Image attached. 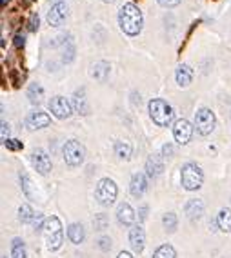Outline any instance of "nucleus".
<instances>
[{
  "instance_id": "obj_1",
  "label": "nucleus",
  "mask_w": 231,
  "mask_h": 258,
  "mask_svg": "<svg viewBox=\"0 0 231 258\" xmlns=\"http://www.w3.org/2000/svg\"><path fill=\"white\" fill-rule=\"evenodd\" d=\"M119 22H121V28L126 35L135 37L139 35L140 29H142V13L133 2H128L121 8V13H119Z\"/></svg>"
},
{
  "instance_id": "obj_2",
  "label": "nucleus",
  "mask_w": 231,
  "mask_h": 258,
  "mask_svg": "<svg viewBox=\"0 0 231 258\" xmlns=\"http://www.w3.org/2000/svg\"><path fill=\"white\" fill-rule=\"evenodd\" d=\"M42 231H44L47 247H49L51 251H56V249L61 247L62 242H64V233H62V226H61V220H59V218L56 217L46 218L44 226H42Z\"/></svg>"
},
{
  "instance_id": "obj_3",
  "label": "nucleus",
  "mask_w": 231,
  "mask_h": 258,
  "mask_svg": "<svg viewBox=\"0 0 231 258\" xmlns=\"http://www.w3.org/2000/svg\"><path fill=\"white\" fill-rule=\"evenodd\" d=\"M149 116H151V120L157 125L166 127V125L171 124V120H173V109L162 98H153L149 102Z\"/></svg>"
},
{
  "instance_id": "obj_4",
  "label": "nucleus",
  "mask_w": 231,
  "mask_h": 258,
  "mask_svg": "<svg viewBox=\"0 0 231 258\" xmlns=\"http://www.w3.org/2000/svg\"><path fill=\"white\" fill-rule=\"evenodd\" d=\"M181 180H182L184 189H188V191H197V189L202 187V182H204L202 169H200L197 164H186V166L182 167Z\"/></svg>"
},
{
  "instance_id": "obj_5",
  "label": "nucleus",
  "mask_w": 231,
  "mask_h": 258,
  "mask_svg": "<svg viewBox=\"0 0 231 258\" xmlns=\"http://www.w3.org/2000/svg\"><path fill=\"white\" fill-rule=\"evenodd\" d=\"M62 153H64L66 164L71 166V167L80 166V164L84 162V158H86V149H84L82 144L77 142V140H70V142H66Z\"/></svg>"
},
{
  "instance_id": "obj_6",
  "label": "nucleus",
  "mask_w": 231,
  "mask_h": 258,
  "mask_svg": "<svg viewBox=\"0 0 231 258\" xmlns=\"http://www.w3.org/2000/svg\"><path fill=\"white\" fill-rule=\"evenodd\" d=\"M215 124H217V118H215L211 109L202 107V109L197 111V115H195V125H197V131H199L200 135L213 133Z\"/></svg>"
},
{
  "instance_id": "obj_7",
  "label": "nucleus",
  "mask_w": 231,
  "mask_h": 258,
  "mask_svg": "<svg viewBox=\"0 0 231 258\" xmlns=\"http://www.w3.org/2000/svg\"><path fill=\"white\" fill-rule=\"evenodd\" d=\"M97 199L102 206H111L117 199V184L111 178H102L97 185Z\"/></svg>"
},
{
  "instance_id": "obj_8",
  "label": "nucleus",
  "mask_w": 231,
  "mask_h": 258,
  "mask_svg": "<svg viewBox=\"0 0 231 258\" xmlns=\"http://www.w3.org/2000/svg\"><path fill=\"white\" fill-rule=\"evenodd\" d=\"M173 135H175V140L182 146L191 140V135H193V125L188 122L186 118L177 120V124L173 125Z\"/></svg>"
},
{
  "instance_id": "obj_9",
  "label": "nucleus",
  "mask_w": 231,
  "mask_h": 258,
  "mask_svg": "<svg viewBox=\"0 0 231 258\" xmlns=\"http://www.w3.org/2000/svg\"><path fill=\"white\" fill-rule=\"evenodd\" d=\"M66 17H68V4L66 2H56V4L51 6L49 13H47V22L53 28H59V26L64 24Z\"/></svg>"
},
{
  "instance_id": "obj_10",
  "label": "nucleus",
  "mask_w": 231,
  "mask_h": 258,
  "mask_svg": "<svg viewBox=\"0 0 231 258\" xmlns=\"http://www.w3.org/2000/svg\"><path fill=\"white\" fill-rule=\"evenodd\" d=\"M49 109L51 113L56 116V118H70L71 113H73V107L64 97H55L51 98L49 102Z\"/></svg>"
},
{
  "instance_id": "obj_11",
  "label": "nucleus",
  "mask_w": 231,
  "mask_h": 258,
  "mask_svg": "<svg viewBox=\"0 0 231 258\" xmlns=\"http://www.w3.org/2000/svg\"><path fill=\"white\" fill-rule=\"evenodd\" d=\"M31 162L40 175H47L51 171V158L44 149H35L31 155Z\"/></svg>"
},
{
  "instance_id": "obj_12",
  "label": "nucleus",
  "mask_w": 231,
  "mask_h": 258,
  "mask_svg": "<svg viewBox=\"0 0 231 258\" xmlns=\"http://www.w3.org/2000/svg\"><path fill=\"white\" fill-rule=\"evenodd\" d=\"M49 122H51V118L47 113H44V111H33L31 115L28 116V120H26V125H28V129L35 131V129L47 127Z\"/></svg>"
},
{
  "instance_id": "obj_13",
  "label": "nucleus",
  "mask_w": 231,
  "mask_h": 258,
  "mask_svg": "<svg viewBox=\"0 0 231 258\" xmlns=\"http://www.w3.org/2000/svg\"><path fill=\"white\" fill-rule=\"evenodd\" d=\"M130 244L133 247L135 253H142L144 245H146V235H144V229L140 226H133L130 231Z\"/></svg>"
},
{
  "instance_id": "obj_14",
  "label": "nucleus",
  "mask_w": 231,
  "mask_h": 258,
  "mask_svg": "<svg viewBox=\"0 0 231 258\" xmlns=\"http://www.w3.org/2000/svg\"><path fill=\"white\" fill-rule=\"evenodd\" d=\"M146 189H148V180H146V176L140 175V173L133 175V178H131V184H130L131 195H133V197H137V199H140Z\"/></svg>"
},
{
  "instance_id": "obj_15",
  "label": "nucleus",
  "mask_w": 231,
  "mask_h": 258,
  "mask_svg": "<svg viewBox=\"0 0 231 258\" xmlns=\"http://www.w3.org/2000/svg\"><path fill=\"white\" fill-rule=\"evenodd\" d=\"M117 220H119V224H122V226H131V224H133L135 213H133V208H131L130 204H121V206H119Z\"/></svg>"
},
{
  "instance_id": "obj_16",
  "label": "nucleus",
  "mask_w": 231,
  "mask_h": 258,
  "mask_svg": "<svg viewBox=\"0 0 231 258\" xmlns=\"http://www.w3.org/2000/svg\"><path fill=\"white\" fill-rule=\"evenodd\" d=\"M177 84L181 86V88H186V86H190L191 80H193V70H191L188 64H182L177 68Z\"/></svg>"
},
{
  "instance_id": "obj_17",
  "label": "nucleus",
  "mask_w": 231,
  "mask_h": 258,
  "mask_svg": "<svg viewBox=\"0 0 231 258\" xmlns=\"http://www.w3.org/2000/svg\"><path fill=\"white\" fill-rule=\"evenodd\" d=\"M73 104H75V111H77L79 115H88L89 106H88V100H86V89L82 88V89H79V91H75Z\"/></svg>"
},
{
  "instance_id": "obj_18",
  "label": "nucleus",
  "mask_w": 231,
  "mask_h": 258,
  "mask_svg": "<svg viewBox=\"0 0 231 258\" xmlns=\"http://www.w3.org/2000/svg\"><path fill=\"white\" fill-rule=\"evenodd\" d=\"M186 213H188V217H190L191 220H197V218L202 217V213H204V204H202V200L191 199L190 202L186 204Z\"/></svg>"
},
{
  "instance_id": "obj_19",
  "label": "nucleus",
  "mask_w": 231,
  "mask_h": 258,
  "mask_svg": "<svg viewBox=\"0 0 231 258\" xmlns=\"http://www.w3.org/2000/svg\"><path fill=\"white\" fill-rule=\"evenodd\" d=\"M146 173H148L149 178H157L162 173V160L158 155H151L148 158V164H146Z\"/></svg>"
},
{
  "instance_id": "obj_20",
  "label": "nucleus",
  "mask_w": 231,
  "mask_h": 258,
  "mask_svg": "<svg viewBox=\"0 0 231 258\" xmlns=\"http://www.w3.org/2000/svg\"><path fill=\"white\" fill-rule=\"evenodd\" d=\"M84 236H86V231H84V227L80 226V224H71V226L68 227V238H70V242H73V244H80L84 240Z\"/></svg>"
},
{
  "instance_id": "obj_21",
  "label": "nucleus",
  "mask_w": 231,
  "mask_h": 258,
  "mask_svg": "<svg viewBox=\"0 0 231 258\" xmlns=\"http://www.w3.org/2000/svg\"><path fill=\"white\" fill-rule=\"evenodd\" d=\"M91 75L98 82H104V80L109 77V64H107V62H98V64H95L93 66Z\"/></svg>"
},
{
  "instance_id": "obj_22",
  "label": "nucleus",
  "mask_w": 231,
  "mask_h": 258,
  "mask_svg": "<svg viewBox=\"0 0 231 258\" xmlns=\"http://www.w3.org/2000/svg\"><path fill=\"white\" fill-rule=\"evenodd\" d=\"M217 224L218 227H220L222 231H231V209H220V213H218L217 217Z\"/></svg>"
},
{
  "instance_id": "obj_23",
  "label": "nucleus",
  "mask_w": 231,
  "mask_h": 258,
  "mask_svg": "<svg viewBox=\"0 0 231 258\" xmlns=\"http://www.w3.org/2000/svg\"><path fill=\"white\" fill-rule=\"evenodd\" d=\"M28 97H29V102L31 104H40L42 102V97H44V89L38 82L31 84L28 89Z\"/></svg>"
},
{
  "instance_id": "obj_24",
  "label": "nucleus",
  "mask_w": 231,
  "mask_h": 258,
  "mask_svg": "<svg viewBox=\"0 0 231 258\" xmlns=\"http://www.w3.org/2000/svg\"><path fill=\"white\" fill-rule=\"evenodd\" d=\"M11 256L13 258H28L26 244H24L20 238H15L13 242H11Z\"/></svg>"
},
{
  "instance_id": "obj_25",
  "label": "nucleus",
  "mask_w": 231,
  "mask_h": 258,
  "mask_svg": "<svg viewBox=\"0 0 231 258\" xmlns=\"http://www.w3.org/2000/svg\"><path fill=\"white\" fill-rule=\"evenodd\" d=\"M115 153L119 155V158H122V160H128V158L131 157V146L128 142H117L115 144Z\"/></svg>"
},
{
  "instance_id": "obj_26",
  "label": "nucleus",
  "mask_w": 231,
  "mask_h": 258,
  "mask_svg": "<svg viewBox=\"0 0 231 258\" xmlns=\"http://www.w3.org/2000/svg\"><path fill=\"white\" fill-rule=\"evenodd\" d=\"M177 253H175V249L171 247V245L164 244L160 245V247L155 251V254H153V258H175Z\"/></svg>"
},
{
  "instance_id": "obj_27",
  "label": "nucleus",
  "mask_w": 231,
  "mask_h": 258,
  "mask_svg": "<svg viewBox=\"0 0 231 258\" xmlns=\"http://www.w3.org/2000/svg\"><path fill=\"white\" fill-rule=\"evenodd\" d=\"M19 218L22 222H31L33 218H35V213H33V209H31V206H28V204H24V206H20V209H19Z\"/></svg>"
},
{
  "instance_id": "obj_28",
  "label": "nucleus",
  "mask_w": 231,
  "mask_h": 258,
  "mask_svg": "<svg viewBox=\"0 0 231 258\" xmlns=\"http://www.w3.org/2000/svg\"><path fill=\"white\" fill-rule=\"evenodd\" d=\"M162 222H164V226H166L167 231H175L177 229V217H175V213H166V215H164V218H162Z\"/></svg>"
},
{
  "instance_id": "obj_29",
  "label": "nucleus",
  "mask_w": 231,
  "mask_h": 258,
  "mask_svg": "<svg viewBox=\"0 0 231 258\" xmlns=\"http://www.w3.org/2000/svg\"><path fill=\"white\" fill-rule=\"evenodd\" d=\"M10 140V124L8 122H2V142H8Z\"/></svg>"
},
{
  "instance_id": "obj_30",
  "label": "nucleus",
  "mask_w": 231,
  "mask_h": 258,
  "mask_svg": "<svg viewBox=\"0 0 231 258\" xmlns=\"http://www.w3.org/2000/svg\"><path fill=\"white\" fill-rule=\"evenodd\" d=\"M6 148L8 149H22V144L20 142H15V140H8V142H6Z\"/></svg>"
},
{
  "instance_id": "obj_31",
  "label": "nucleus",
  "mask_w": 231,
  "mask_h": 258,
  "mask_svg": "<svg viewBox=\"0 0 231 258\" xmlns=\"http://www.w3.org/2000/svg\"><path fill=\"white\" fill-rule=\"evenodd\" d=\"M98 245H100L102 251H107V249H111V240L104 236V238H100V244H98Z\"/></svg>"
},
{
  "instance_id": "obj_32",
  "label": "nucleus",
  "mask_w": 231,
  "mask_h": 258,
  "mask_svg": "<svg viewBox=\"0 0 231 258\" xmlns=\"http://www.w3.org/2000/svg\"><path fill=\"white\" fill-rule=\"evenodd\" d=\"M181 2V0H158V4L164 6V8H173V6H177Z\"/></svg>"
},
{
  "instance_id": "obj_33",
  "label": "nucleus",
  "mask_w": 231,
  "mask_h": 258,
  "mask_svg": "<svg viewBox=\"0 0 231 258\" xmlns=\"http://www.w3.org/2000/svg\"><path fill=\"white\" fill-rule=\"evenodd\" d=\"M95 226H97V229H104V227H106V217L100 215V217L95 220Z\"/></svg>"
},
{
  "instance_id": "obj_34",
  "label": "nucleus",
  "mask_w": 231,
  "mask_h": 258,
  "mask_svg": "<svg viewBox=\"0 0 231 258\" xmlns=\"http://www.w3.org/2000/svg\"><path fill=\"white\" fill-rule=\"evenodd\" d=\"M29 29H31V31H37V29H38V15H33V17H31V22H29Z\"/></svg>"
},
{
  "instance_id": "obj_35",
  "label": "nucleus",
  "mask_w": 231,
  "mask_h": 258,
  "mask_svg": "<svg viewBox=\"0 0 231 258\" xmlns=\"http://www.w3.org/2000/svg\"><path fill=\"white\" fill-rule=\"evenodd\" d=\"M24 35H17V37H15V46L17 47H22L24 46Z\"/></svg>"
},
{
  "instance_id": "obj_36",
  "label": "nucleus",
  "mask_w": 231,
  "mask_h": 258,
  "mask_svg": "<svg viewBox=\"0 0 231 258\" xmlns=\"http://www.w3.org/2000/svg\"><path fill=\"white\" fill-rule=\"evenodd\" d=\"M162 151H164V155H166V157H171V153H173V146H169V144H167V146H164V149H162Z\"/></svg>"
},
{
  "instance_id": "obj_37",
  "label": "nucleus",
  "mask_w": 231,
  "mask_h": 258,
  "mask_svg": "<svg viewBox=\"0 0 231 258\" xmlns=\"http://www.w3.org/2000/svg\"><path fill=\"white\" fill-rule=\"evenodd\" d=\"M146 217H148V208H146V206H142V208H140V218L144 220Z\"/></svg>"
},
{
  "instance_id": "obj_38",
  "label": "nucleus",
  "mask_w": 231,
  "mask_h": 258,
  "mask_svg": "<svg viewBox=\"0 0 231 258\" xmlns=\"http://www.w3.org/2000/svg\"><path fill=\"white\" fill-rule=\"evenodd\" d=\"M117 258H135V256H131L128 251H122V253H119V256H117Z\"/></svg>"
},
{
  "instance_id": "obj_39",
  "label": "nucleus",
  "mask_w": 231,
  "mask_h": 258,
  "mask_svg": "<svg viewBox=\"0 0 231 258\" xmlns=\"http://www.w3.org/2000/svg\"><path fill=\"white\" fill-rule=\"evenodd\" d=\"M6 2H8V0H2V6H6Z\"/></svg>"
},
{
  "instance_id": "obj_40",
  "label": "nucleus",
  "mask_w": 231,
  "mask_h": 258,
  "mask_svg": "<svg viewBox=\"0 0 231 258\" xmlns=\"http://www.w3.org/2000/svg\"><path fill=\"white\" fill-rule=\"evenodd\" d=\"M104 2H115V0H104Z\"/></svg>"
},
{
  "instance_id": "obj_41",
  "label": "nucleus",
  "mask_w": 231,
  "mask_h": 258,
  "mask_svg": "<svg viewBox=\"0 0 231 258\" xmlns=\"http://www.w3.org/2000/svg\"><path fill=\"white\" fill-rule=\"evenodd\" d=\"M2 258H6V256H2Z\"/></svg>"
}]
</instances>
